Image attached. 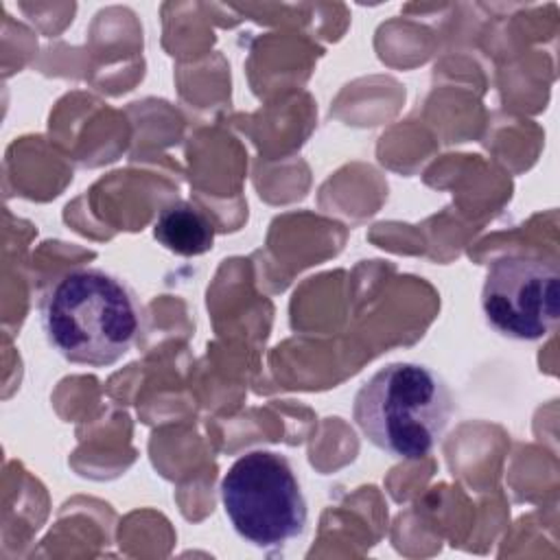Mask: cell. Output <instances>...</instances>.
Segmentation results:
<instances>
[{"instance_id": "obj_3", "label": "cell", "mask_w": 560, "mask_h": 560, "mask_svg": "<svg viewBox=\"0 0 560 560\" xmlns=\"http://www.w3.org/2000/svg\"><path fill=\"white\" fill-rule=\"evenodd\" d=\"M221 503L234 532L258 549H278L306 532L308 505L291 459L256 448L221 479Z\"/></svg>"}, {"instance_id": "obj_5", "label": "cell", "mask_w": 560, "mask_h": 560, "mask_svg": "<svg viewBox=\"0 0 560 560\" xmlns=\"http://www.w3.org/2000/svg\"><path fill=\"white\" fill-rule=\"evenodd\" d=\"M155 241L177 256H201L214 245L210 217L190 201H173L153 223Z\"/></svg>"}, {"instance_id": "obj_4", "label": "cell", "mask_w": 560, "mask_h": 560, "mask_svg": "<svg viewBox=\"0 0 560 560\" xmlns=\"http://www.w3.org/2000/svg\"><path fill=\"white\" fill-rule=\"evenodd\" d=\"M481 311L492 330L516 341L547 337L560 317V273L553 262L505 254L490 262Z\"/></svg>"}, {"instance_id": "obj_2", "label": "cell", "mask_w": 560, "mask_h": 560, "mask_svg": "<svg viewBox=\"0 0 560 560\" xmlns=\"http://www.w3.org/2000/svg\"><path fill=\"white\" fill-rule=\"evenodd\" d=\"M455 400L442 374L424 363L394 361L357 392L352 416L361 433L400 459L427 457L444 438Z\"/></svg>"}, {"instance_id": "obj_1", "label": "cell", "mask_w": 560, "mask_h": 560, "mask_svg": "<svg viewBox=\"0 0 560 560\" xmlns=\"http://www.w3.org/2000/svg\"><path fill=\"white\" fill-rule=\"evenodd\" d=\"M39 326L48 346L70 363L107 368L144 330L138 293L116 273L77 267L59 273L39 298Z\"/></svg>"}]
</instances>
